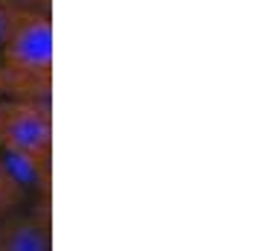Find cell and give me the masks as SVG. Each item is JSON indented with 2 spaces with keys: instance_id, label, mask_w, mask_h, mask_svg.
Here are the masks:
<instances>
[{
  "instance_id": "obj_3",
  "label": "cell",
  "mask_w": 259,
  "mask_h": 251,
  "mask_svg": "<svg viewBox=\"0 0 259 251\" xmlns=\"http://www.w3.org/2000/svg\"><path fill=\"white\" fill-rule=\"evenodd\" d=\"M53 248V225L47 210L18 207L0 219V251H50Z\"/></svg>"
},
{
  "instance_id": "obj_6",
  "label": "cell",
  "mask_w": 259,
  "mask_h": 251,
  "mask_svg": "<svg viewBox=\"0 0 259 251\" xmlns=\"http://www.w3.org/2000/svg\"><path fill=\"white\" fill-rule=\"evenodd\" d=\"M24 6H32V9H41V12H50V0H21Z\"/></svg>"
},
{
  "instance_id": "obj_5",
  "label": "cell",
  "mask_w": 259,
  "mask_h": 251,
  "mask_svg": "<svg viewBox=\"0 0 259 251\" xmlns=\"http://www.w3.org/2000/svg\"><path fill=\"white\" fill-rule=\"evenodd\" d=\"M18 9H21V0H0V44H3V38L9 32Z\"/></svg>"
},
{
  "instance_id": "obj_4",
  "label": "cell",
  "mask_w": 259,
  "mask_h": 251,
  "mask_svg": "<svg viewBox=\"0 0 259 251\" xmlns=\"http://www.w3.org/2000/svg\"><path fill=\"white\" fill-rule=\"evenodd\" d=\"M26 202H29V190L21 184L15 169L9 167L6 155L0 152V219L6 213H12V210H18V207H24Z\"/></svg>"
},
{
  "instance_id": "obj_1",
  "label": "cell",
  "mask_w": 259,
  "mask_h": 251,
  "mask_svg": "<svg viewBox=\"0 0 259 251\" xmlns=\"http://www.w3.org/2000/svg\"><path fill=\"white\" fill-rule=\"evenodd\" d=\"M0 94L50 99L53 96V18L24 6L0 44Z\"/></svg>"
},
{
  "instance_id": "obj_2",
  "label": "cell",
  "mask_w": 259,
  "mask_h": 251,
  "mask_svg": "<svg viewBox=\"0 0 259 251\" xmlns=\"http://www.w3.org/2000/svg\"><path fill=\"white\" fill-rule=\"evenodd\" d=\"M0 152L41 167H53L50 99L0 94Z\"/></svg>"
}]
</instances>
